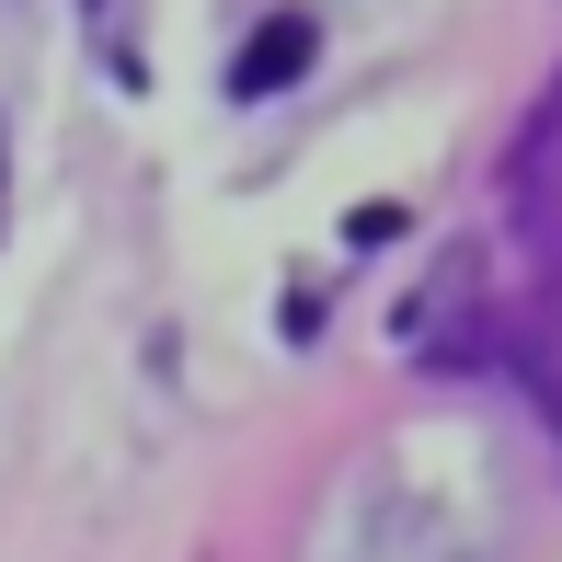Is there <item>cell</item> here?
<instances>
[{
  "instance_id": "cell-1",
  "label": "cell",
  "mask_w": 562,
  "mask_h": 562,
  "mask_svg": "<svg viewBox=\"0 0 562 562\" xmlns=\"http://www.w3.org/2000/svg\"><path fill=\"white\" fill-rule=\"evenodd\" d=\"M299 69H311V23H276V35L241 58V92H276V81H299Z\"/></svg>"
}]
</instances>
